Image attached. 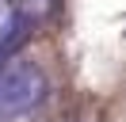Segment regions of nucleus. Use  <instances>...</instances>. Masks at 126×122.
<instances>
[{"mask_svg": "<svg viewBox=\"0 0 126 122\" xmlns=\"http://www.w3.org/2000/svg\"><path fill=\"white\" fill-rule=\"evenodd\" d=\"M16 8H19L23 27H31V23H42L46 15L57 12V0H16Z\"/></svg>", "mask_w": 126, "mask_h": 122, "instance_id": "3", "label": "nucleus"}, {"mask_svg": "<svg viewBox=\"0 0 126 122\" xmlns=\"http://www.w3.org/2000/svg\"><path fill=\"white\" fill-rule=\"evenodd\" d=\"M42 99H46V73L38 65L12 61L8 69H0V122L34 111Z\"/></svg>", "mask_w": 126, "mask_h": 122, "instance_id": "1", "label": "nucleus"}, {"mask_svg": "<svg viewBox=\"0 0 126 122\" xmlns=\"http://www.w3.org/2000/svg\"><path fill=\"white\" fill-rule=\"evenodd\" d=\"M23 34L27 30H23V19H19L16 0H0V53H8Z\"/></svg>", "mask_w": 126, "mask_h": 122, "instance_id": "2", "label": "nucleus"}, {"mask_svg": "<svg viewBox=\"0 0 126 122\" xmlns=\"http://www.w3.org/2000/svg\"><path fill=\"white\" fill-rule=\"evenodd\" d=\"M0 69H4V53H0Z\"/></svg>", "mask_w": 126, "mask_h": 122, "instance_id": "4", "label": "nucleus"}]
</instances>
